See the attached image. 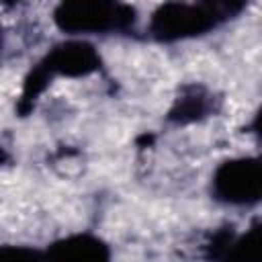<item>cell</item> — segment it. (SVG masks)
Here are the masks:
<instances>
[{
  "mask_svg": "<svg viewBox=\"0 0 262 262\" xmlns=\"http://www.w3.org/2000/svg\"><path fill=\"white\" fill-rule=\"evenodd\" d=\"M231 12V4H166L151 20V31L162 39L201 35Z\"/></svg>",
  "mask_w": 262,
  "mask_h": 262,
  "instance_id": "6da1fadb",
  "label": "cell"
},
{
  "mask_svg": "<svg viewBox=\"0 0 262 262\" xmlns=\"http://www.w3.org/2000/svg\"><path fill=\"white\" fill-rule=\"evenodd\" d=\"M133 18V8L113 2H72L61 4L55 12L57 25L74 35L121 31L127 29Z\"/></svg>",
  "mask_w": 262,
  "mask_h": 262,
  "instance_id": "7a4b0ae2",
  "label": "cell"
},
{
  "mask_svg": "<svg viewBox=\"0 0 262 262\" xmlns=\"http://www.w3.org/2000/svg\"><path fill=\"white\" fill-rule=\"evenodd\" d=\"M260 164L254 158L229 160L215 172L213 186L217 199L229 205H252L260 196Z\"/></svg>",
  "mask_w": 262,
  "mask_h": 262,
  "instance_id": "3957f363",
  "label": "cell"
},
{
  "mask_svg": "<svg viewBox=\"0 0 262 262\" xmlns=\"http://www.w3.org/2000/svg\"><path fill=\"white\" fill-rule=\"evenodd\" d=\"M47 262H111L106 246L90 235H76L55 244L47 256Z\"/></svg>",
  "mask_w": 262,
  "mask_h": 262,
  "instance_id": "277c9868",
  "label": "cell"
},
{
  "mask_svg": "<svg viewBox=\"0 0 262 262\" xmlns=\"http://www.w3.org/2000/svg\"><path fill=\"white\" fill-rule=\"evenodd\" d=\"M260 231L254 227L246 235L229 242L225 262H260Z\"/></svg>",
  "mask_w": 262,
  "mask_h": 262,
  "instance_id": "5b68a950",
  "label": "cell"
},
{
  "mask_svg": "<svg viewBox=\"0 0 262 262\" xmlns=\"http://www.w3.org/2000/svg\"><path fill=\"white\" fill-rule=\"evenodd\" d=\"M0 262H47V260L35 250L12 246V248H0Z\"/></svg>",
  "mask_w": 262,
  "mask_h": 262,
  "instance_id": "8992f818",
  "label": "cell"
}]
</instances>
